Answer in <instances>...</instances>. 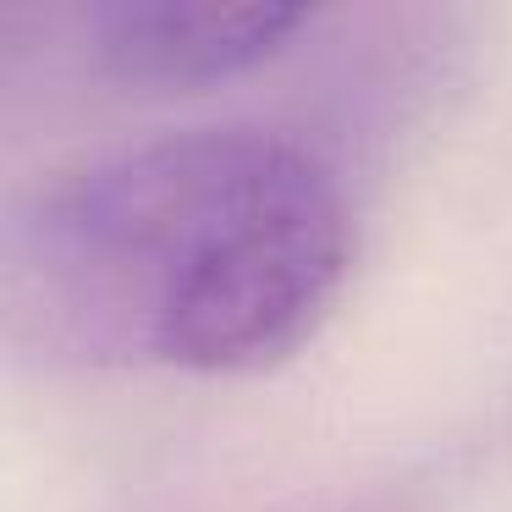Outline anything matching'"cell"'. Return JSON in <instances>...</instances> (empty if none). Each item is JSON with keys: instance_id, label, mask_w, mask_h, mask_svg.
<instances>
[{"instance_id": "cell-1", "label": "cell", "mask_w": 512, "mask_h": 512, "mask_svg": "<svg viewBox=\"0 0 512 512\" xmlns=\"http://www.w3.org/2000/svg\"><path fill=\"white\" fill-rule=\"evenodd\" d=\"M353 221L314 149L193 127L50 182L6 237V303L50 353L237 375L336 303Z\"/></svg>"}, {"instance_id": "cell-2", "label": "cell", "mask_w": 512, "mask_h": 512, "mask_svg": "<svg viewBox=\"0 0 512 512\" xmlns=\"http://www.w3.org/2000/svg\"><path fill=\"white\" fill-rule=\"evenodd\" d=\"M287 0H105L89 12L100 67L133 89H199L270 61L298 28Z\"/></svg>"}]
</instances>
